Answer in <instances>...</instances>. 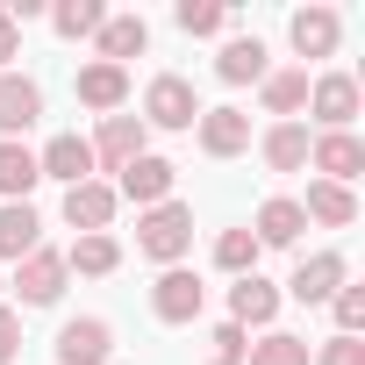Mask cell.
Returning <instances> with one entry per match:
<instances>
[{"mask_svg":"<svg viewBox=\"0 0 365 365\" xmlns=\"http://www.w3.org/2000/svg\"><path fill=\"white\" fill-rule=\"evenodd\" d=\"M215 265L222 272H258V237L251 230H222L215 237Z\"/></svg>","mask_w":365,"mask_h":365,"instance_id":"f1b7e54d","label":"cell"},{"mask_svg":"<svg viewBox=\"0 0 365 365\" xmlns=\"http://www.w3.org/2000/svg\"><path fill=\"white\" fill-rule=\"evenodd\" d=\"M36 115H43V86L29 72H0V143H22Z\"/></svg>","mask_w":365,"mask_h":365,"instance_id":"277c9868","label":"cell"},{"mask_svg":"<svg viewBox=\"0 0 365 365\" xmlns=\"http://www.w3.org/2000/svg\"><path fill=\"white\" fill-rule=\"evenodd\" d=\"M230 15L215 8V0H179V29H187V36H215Z\"/></svg>","mask_w":365,"mask_h":365,"instance_id":"f546056e","label":"cell"},{"mask_svg":"<svg viewBox=\"0 0 365 365\" xmlns=\"http://www.w3.org/2000/svg\"><path fill=\"white\" fill-rule=\"evenodd\" d=\"M150 51V22L143 15H108L101 22V65H122V58H143Z\"/></svg>","mask_w":365,"mask_h":365,"instance_id":"e0dca14e","label":"cell"},{"mask_svg":"<svg viewBox=\"0 0 365 365\" xmlns=\"http://www.w3.org/2000/svg\"><path fill=\"white\" fill-rule=\"evenodd\" d=\"M86 150H93V165L122 172L129 158H143V122H136V115H108V122H101V136H93Z\"/></svg>","mask_w":365,"mask_h":365,"instance_id":"8fae6325","label":"cell"},{"mask_svg":"<svg viewBox=\"0 0 365 365\" xmlns=\"http://www.w3.org/2000/svg\"><path fill=\"white\" fill-rule=\"evenodd\" d=\"M36 172H43V179H65V187H86V179H93V150H86V136H51L43 158H36Z\"/></svg>","mask_w":365,"mask_h":365,"instance_id":"5bb4252c","label":"cell"},{"mask_svg":"<svg viewBox=\"0 0 365 365\" xmlns=\"http://www.w3.org/2000/svg\"><path fill=\"white\" fill-rule=\"evenodd\" d=\"M79 101H86V108H101V115H115V108L129 101V72H122V65H101V58H93V65L79 72Z\"/></svg>","mask_w":365,"mask_h":365,"instance_id":"d6986e66","label":"cell"},{"mask_svg":"<svg viewBox=\"0 0 365 365\" xmlns=\"http://www.w3.org/2000/svg\"><path fill=\"white\" fill-rule=\"evenodd\" d=\"M136 251L158 258V265H179V258L194 251V208H187V201L143 208V215H136Z\"/></svg>","mask_w":365,"mask_h":365,"instance_id":"6da1fadb","label":"cell"},{"mask_svg":"<svg viewBox=\"0 0 365 365\" xmlns=\"http://www.w3.org/2000/svg\"><path fill=\"white\" fill-rule=\"evenodd\" d=\"M65 222L86 230V237H108V222H115V187H101V179L65 187Z\"/></svg>","mask_w":365,"mask_h":365,"instance_id":"9c48e42d","label":"cell"},{"mask_svg":"<svg viewBox=\"0 0 365 365\" xmlns=\"http://www.w3.org/2000/svg\"><path fill=\"white\" fill-rule=\"evenodd\" d=\"M308 365H365V344L358 336H329L322 351H308Z\"/></svg>","mask_w":365,"mask_h":365,"instance_id":"d6a6232c","label":"cell"},{"mask_svg":"<svg viewBox=\"0 0 365 365\" xmlns=\"http://www.w3.org/2000/svg\"><path fill=\"white\" fill-rule=\"evenodd\" d=\"M244 351H251V344H244L237 322H222V329L208 336V365H244Z\"/></svg>","mask_w":365,"mask_h":365,"instance_id":"1f68e13d","label":"cell"},{"mask_svg":"<svg viewBox=\"0 0 365 365\" xmlns=\"http://www.w3.org/2000/svg\"><path fill=\"white\" fill-rule=\"evenodd\" d=\"M329 308H336V336H358V322H365V287H336Z\"/></svg>","mask_w":365,"mask_h":365,"instance_id":"4dcf8cb0","label":"cell"},{"mask_svg":"<svg viewBox=\"0 0 365 365\" xmlns=\"http://www.w3.org/2000/svg\"><path fill=\"white\" fill-rule=\"evenodd\" d=\"M36 150L29 143H0V201H29V187H36Z\"/></svg>","mask_w":365,"mask_h":365,"instance_id":"44dd1931","label":"cell"},{"mask_svg":"<svg viewBox=\"0 0 365 365\" xmlns=\"http://www.w3.org/2000/svg\"><path fill=\"white\" fill-rule=\"evenodd\" d=\"M143 122H150V129H194V122H201L194 86L179 79V72H158V79H150V93H143Z\"/></svg>","mask_w":365,"mask_h":365,"instance_id":"7a4b0ae2","label":"cell"},{"mask_svg":"<svg viewBox=\"0 0 365 365\" xmlns=\"http://www.w3.org/2000/svg\"><path fill=\"white\" fill-rule=\"evenodd\" d=\"M36 244H43L36 208H29V201H0V258H15V265H22Z\"/></svg>","mask_w":365,"mask_h":365,"instance_id":"2e32d148","label":"cell"},{"mask_svg":"<svg viewBox=\"0 0 365 365\" xmlns=\"http://www.w3.org/2000/svg\"><path fill=\"white\" fill-rule=\"evenodd\" d=\"M215 72H222L230 86H244V79L258 86V79H265V43H258V36H237V43H222V58H215Z\"/></svg>","mask_w":365,"mask_h":365,"instance_id":"603a6c76","label":"cell"},{"mask_svg":"<svg viewBox=\"0 0 365 365\" xmlns=\"http://www.w3.org/2000/svg\"><path fill=\"white\" fill-rule=\"evenodd\" d=\"M301 230H308L301 201H265V208H258V230H251V237H258V251H265V244H294Z\"/></svg>","mask_w":365,"mask_h":365,"instance_id":"cb8c5ba5","label":"cell"},{"mask_svg":"<svg viewBox=\"0 0 365 365\" xmlns=\"http://www.w3.org/2000/svg\"><path fill=\"white\" fill-rule=\"evenodd\" d=\"M244 358H251V365H308V336H287V329H272V336H258Z\"/></svg>","mask_w":365,"mask_h":365,"instance_id":"83f0119b","label":"cell"},{"mask_svg":"<svg viewBox=\"0 0 365 365\" xmlns=\"http://www.w3.org/2000/svg\"><path fill=\"white\" fill-rule=\"evenodd\" d=\"M265 115H301L308 108V72H265Z\"/></svg>","mask_w":365,"mask_h":365,"instance_id":"d4e9b609","label":"cell"},{"mask_svg":"<svg viewBox=\"0 0 365 365\" xmlns=\"http://www.w3.org/2000/svg\"><path fill=\"white\" fill-rule=\"evenodd\" d=\"M51 22H58V36H101L108 8H101V0H58V8H51Z\"/></svg>","mask_w":365,"mask_h":365,"instance_id":"4316f807","label":"cell"},{"mask_svg":"<svg viewBox=\"0 0 365 365\" xmlns=\"http://www.w3.org/2000/svg\"><path fill=\"white\" fill-rule=\"evenodd\" d=\"M0 287H8V279H0Z\"/></svg>","mask_w":365,"mask_h":365,"instance_id":"d590c367","label":"cell"},{"mask_svg":"<svg viewBox=\"0 0 365 365\" xmlns=\"http://www.w3.org/2000/svg\"><path fill=\"white\" fill-rule=\"evenodd\" d=\"M336 36H344L336 8H301V15H294V51H301V58H329Z\"/></svg>","mask_w":365,"mask_h":365,"instance_id":"ac0fdd59","label":"cell"},{"mask_svg":"<svg viewBox=\"0 0 365 365\" xmlns=\"http://www.w3.org/2000/svg\"><path fill=\"white\" fill-rule=\"evenodd\" d=\"M336 287H344V251H315V258H301V265H294V279H287V294H294V301H308V308H315V301H329Z\"/></svg>","mask_w":365,"mask_h":365,"instance_id":"7c38bea8","label":"cell"},{"mask_svg":"<svg viewBox=\"0 0 365 365\" xmlns=\"http://www.w3.org/2000/svg\"><path fill=\"white\" fill-rule=\"evenodd\" d=\"M301 215H308V222H329V230H351V222H358V201H351V187H329V179H315L308 201H301Z\"/></svg>","mask_w":365,"mask_h":365,"instance_id":"ffe728a7","label":"cell"},{"mask_svg":"<svg viewBox=\"0 0 365 365\" xmlns=\"http://www.w3.org/2000/svg\"><path fill=\"white\" fill-rule=\"evenodd\" d=\"M165 194H172V165H165V158H150V150H143V158H129V165H122V187H115V201L158 208Z\"/></svg>","mask_w":365,"mask_h":365,"instance_id":"ba28073f","label":"cell"},{"mask_svg":"<svg viewBox=\"0 0 365 365\" xmlns=\"http://www.w3.org/2000/svg\"><path fill=\"white\" fill-rule=\"evenodd\" d=\"M201 150H208V158L251 150V115H244V108H201Z\"/></svg>","mask_w":365,"mask_h":365,"instance_id":"30bf717a","label":"cell"},{"mask_svg":"<svg viewBox=\"0 0 365 365\" xmlns=\"http://www.w3.org/2000/svg\"><path fill=\"white\" fill-rule=\"evenodd\" d=\"M258 150H265L272 172H301V165H308V129H301V122H272Z\"/></svg>","mask_w":365,"mask_h":365,"instance_id":"7402d4cb","label":"cell"},{"mask_svg":"<svg viewBox=\"0 0 365 365\" xmlns=\"http://www.w3.org/2000/svg\"><path fill=\"white\" fill-rule=\"evenodd\" d=\"M201 301H208V287H201L187 265H165V272H158V287H150L158 322H194V315H201Z\"/></svg>","mask_w":365,"mask_h":365,"instance_id":"5b68a950","label":"cell"},{"mask_svg":"<svg viewBox=\"0 0 365 365\" xmlns=\"http://www.w3.org/2000/svg\"><path fill=\"white\" fill-rule=\"evenodd\" d=\"M308 165L329 179V187H351V179L365 172V143H358L351 129H322V136L308 143Z\"/></svg>","mask_w":365,"mask_h":365,"instance_id":"3957f363","label":"cell"},{"mask_svg":"<svg viewBox=\"0 0 365 365\" xmlns=\"http://www.w3.org/2000/svg\"><path fill=\"white\" fill-rule=\"evenodd\" d=\"M308 108H315L322 129H351V115H358V79H344V72L315 79V86H308Z\"/></svg>","mask_w":365,"mask_h":365,"instance_id":"9a60e30c","label":"cell"},{"mask_svg":"<svg viewBox=\"0 0 365 365\" xmlns=\"http://www.w3.org/2000/svg\"><path fill=\"white\" fill-rule=\"evenodd\" d=\"M272 315H279V287L258 279V272H244V279L230 287V322H237V329H265Z\"/></svg>","mask_w":365,"mask_h":365,"instance_id":"4fadbf2b","label":"cell"},{"mask_svg":"<svg viewBox=\"0 0 365 365\" xmlns=\"http://www.w3.org/2000/svg\"><path fill=\"white\" fill-rule=\"evenodd\" d=\"M15 294H22V301H29V308H51V301H58V294H65V258H58V251H43V244H36V251H29V258H22V265H15Z\"/></svg>","mask_w":365,"mask_h":365,"instance_id":"8992f818","label":"cell"},{"mask_svg":"<svg viewBox=\"0 0 365 365\" xmlns=\"http://www.w3.org/2000/svg\"><path fill=\"white\" fill-rule=\"evenodd\" d=\"M108 351H115V329L101 315H79L58 329V365H108Z\"/></svg>","mask_w":365,"mask_h":365,"instance_id":"52a82bcc","label":"cell"},{"mask_svg":"<svg viewBox=\"0 0 365 365\" xmlns=\"http://www.w3.org/2000/svg\"><path fill=\"white\" fill-rule=\"evenodd\" d=\"M115 265H122V244H115V237H79L72 258H65V272H93V279L115 272Z\"/></svg>","mask_w":365,"mask_h":365,"instance_id":"484cf974","label":"cell"},{"mask_svg":"<svg viewBox=\"0 0 365 365\" xmlns=\"http://www.w3.org/2000/svg\"><path fill=\"white\" fill-rule=\"evenodd\" d=\"M15 51H22V29L8 22V8H0V72H8V58H15Z\"/></svg>","mask_w":365,"mask_h":365,"instance_id":"e575fe53","label":"cell"},{"mask_svg":"<svg viewBox=\"0 0 365 365\" xmlns=\"http://www.w3.org/2000/svg\"><path fill=\"white\" fill-rule=\"evenodd\" d=\"M15 344H22V315H15V308H0V365L15 358Z\"/></svg>","mask_w":365,"mask_h":365,"instance_id":"836d02e7","label":"cell"}]
</instances>
